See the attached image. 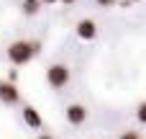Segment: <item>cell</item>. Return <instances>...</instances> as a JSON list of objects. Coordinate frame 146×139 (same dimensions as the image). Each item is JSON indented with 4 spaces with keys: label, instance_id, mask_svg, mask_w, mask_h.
Masks as SVG:
<instances>
[{
    "label": "cell",
    "instance_id": "4fadbf2b",
    "mask_svg": "<svg viewBox=\"0 0 146 139\" xmlns=\"http://www.w3.org/2000/svg\"><path fill=\"white\" fill-rule=\"evenodd\" d=\"M41 3H46V5H49V3H59V0H41Z\"/></svg>",
    "mask_w": 146,
    "mask_h": 139
},
{
    "label": "cell",
    "instance_id": "7a4b0ae2",
    "mask_svg": "<svg viewBox=\"0 0 146 139\" xmlns=\"http://www.w3.org/2000/svg\"><path fill=\"white\" fill-rule=\"evenodd\" d=\"M69 80H72V72H69V67H67V64L54 62V64H49V67H46V83H49L54 90L67 88V83H69Z\"/></svg>",
    "mask_w": 146,
    "mask_h": 139
},
{
    "label": "cell",
    "instance_id": "30bf717a",
    "mask_svg": "<svg viewBox=\"0 0 146 139\" xmlns=\"http://www.w3.org/2000/svg\"><path fill=\"white\" fill-rule=\"evenodd\" d=\"M95 3H98L100 8H110V5H115L118 0H95Z\"/></svg>",
    "mask_w": 146,
    "mask_h": 139
},
{
    "label": "cell",
    "instance_id": "52a82bcc",
    "mask_svg": "<svg viewBox=\"0 0 146 139\" xmlns=\"http://www.w3.org/2000/svg\"><path fill=\"white\" fill-rule=\"evenodd\" d=\"M21 8H23V13H26V15H36V13L41 10V0H23V5H21Z\"/></svg>",
    "mask_w": 146,
    "mask_h": 139
},
{
    "label": "cell",
    "instance_id": "3957f363",
    "mask_svg": "<svg viewBox=\"0 0 146 139\" xmlns=\"http://www.w3.org/2000/svg\"><path fill=\"white\" fill-rule=\"evenodd\" d=\"M77 36L85 39V41H92V39L98 36V23H95L92 18H82V21H77Z\"/></svg>",
    "mask_w": 146,
    "mask_h": 139
},
{
    "label": "cell",
    "instance_id": "8fae6325",
    "mask_svg": "<svg viewBox=\"0 0 146 139\" xmlns=\"http://www.w3.org/2000/svg\"><path fill=\"white\" fill-rule=\"evenodd\" d=\"M36 139H54V137H51V134H38Z\"/></svg>",
    "mask_w": 146,
    "mask_h": 139
},
{
    "label": "cell",
    "instance_id": "7c38bea8",
    "mask_svg": "<svg viewBox=\"0 0 146 139\" xmlns=\"http://www.w3.org/2000/svg\"><path fill=\"white\" fill-rule=\"evenodd\" d=\"M59 3H64V5H72V3H77V0H59Z\"/></svg>",
    "mask_w": 146,
    "mask_h": 139
},
{
    "label": "cell",
    "instance_id": "6da1fadb",
    "mask_svg": "<svg viewBox=\"0 0 146 139\" xmlns=\"http://www.w3.org/2000/svg\"><path fill=\"white\" fill-rule=\"evenodd\" d=\"M38 52H41V44H38V41H26V39H21V41H13V44L8 46V59H10L15 67H23V64H28Z\"/></svg>",
    "mask_w": 146,
    "mask_h": 139
},
{
    "label": "cell",
    "instance_id": "9c48e42d",
    "mask_svg": "<svg viewBox=\"0 0 146 139\" xmlns=\"http://www.w3.org/2000/svg\"><path fill=\"white\" fill-rule=\"evenodd\" d=\"M118 139H141L139 132H133V129H126V132H121V137Z\"/></svg>",
    "mask_w": 146,
    "mask_h": 139
},
{
    "label": "cell",
    "instance_id": "ba28073f",
    "mask_svg": "<svg viewBox=\"0 0 146 139\" xmlns=\"http://www.w3.org/2000/svg\"><path fill=\"white\" fill-rule=\"evenodd\" d=\"M136 119H139L141 124H146V101L139 103V108H136Z\"/></svg>",
    "mask_w": 146,
    "mask_h": 139
},
{
    "label": "cell",
    "instance_id": "5bb4252c",
    "mask_svg": "<svg viewBox=\"0 0 146 139\" xmlns=\"http://www.w3.org/2000/svg\"><path fill=\"white\" fill-rule=\"evenodd\" d=\"M126 3H141V0H126Z\"/></svg>",
    "mask_w": 146,
    "mask_h": 139
},
{
    "label": "cell",
    "instance_id": "277c9868",
    "mask_svg": "<svg viewBox=\"0 0 146 139\" xmlns=\"http://www.w3.org/2000/svg\"><path fill=\"white\" fill-rule=\"evenodd\" d=\"M67 121H69L72 126L85 124V121H87V108H85L82 103H72V106H67Z\"/></svg>",
    "mask_w": 146,
    "mask_h": 139
},
{
    "label": "cell",
    "instance_id": "5b68a950",
    "mask_svg": "<svg viewBox=\"0 0 146 139\" xmlns=\"http://www.w3.org/2000/svg\"><path fill=\"white\" fill-rule=\"evenodd\" d=\"M18 101H21L18 88H15L13 83H0V103H5V106H15Z\"/></svg>",
    "mask_w": 146,
    "mask_h": 139
},
{
    "label": "cell",
    "instance_id": "8992f818",
    "mask_svg": "<svg viewBox=\"0 0 146 139\" xmlns=\"http://www.w3.org/2000/svg\"><path fill=\"white\" fill-rule=\"evenodd\" d=\"M23 121H26V126H31V129H41V113H38L33 106H23Z\"/></svg>",
    "mask_w": 146,
    "mask_h": 139
}]
</instances>
